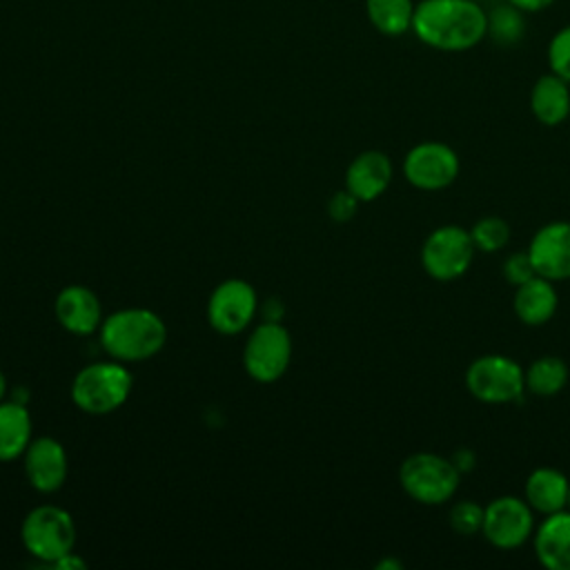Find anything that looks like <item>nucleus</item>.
Returning <instances> with one entry per match:
<instances>
[{"instance_id": "obj_1", "label": "nucleus", "mask_w": 570, "mask_h": 570, "mask_svg": "<svg viewBox=\"0 0 570 570\" xmlns=\"http://www.w3.org/2000/svg\"><path fill=\"white\" fill-rule=\"evenodd\" d=\"M412 33L436 51H470L488 38V11L476 0H421Z\"/></svg>"}, {"instance_id": "obj_2", "label": "nucleus", "mask_w": 570, "mask_h": 570, "mask_svg": "<svg viewBox=\"0 0 570 570\" xmlns=\"http://www.w3.org/2000/svg\"><path fill=\"white\" fill-rule=\"evenodd\" d=\"M98 336L102 350L111 358L120 363H140L165 347L167 325L147 307H127L102 318Z\"/></svg>"}, {"instance_id": "obj_3", "label": "nucleus", "mask_w": 570, "mask_h": 570, "mask_svg": "<svg viewBox=\"0 0 570 570\" xmlns=\"http://www.w3.org/2000/svg\"><path fill=\"white\" fill-rule=\"evenodd\" d=\"M134 379L125 363L98 361L89 363L71 381V401L85 414L102 416L122 407L131 394Z\"/></svg>"}, {"instance_id": "obj_4", "label": "nucleus", "mask_w": 570, "mask_h": 570, "mask_svg": "<svg viewBox=\"0 0 570 570\" xmlns=\"http://www.w3.org/2000/svg\"><path fill=\"white\" fill-rule=\"evenodd\" d=\"M399 483L412 501L421 505H443L456 494L461 472L448 456L414 452L399 465Z\"/></svg>"}, {"instance_id": "obj_5", "label": "nucleus", "mask_w": 570, "mask_h": 570, "mask_svg": "<svg viewBox=\"0 0 570 570\" xmlns=\"http://www.w3.org/2000/svg\"><path fill=\"white\" fill-rule=\"evenodd\" d=\"M20 539L27 552L42 563H56L65 554L73 552L76 523L73 517L60 505L33 508L20 525Z\"/></svg>"}, {"instance_id": "obj_6", "label": "nucleus", "mask_w": 570, "mask_h": 570, "mask_svg": "<svg viewBox=\"0 0 570 570\" xmlns=\"http://www.w3.org/2000/svg\"><path fill=\"white\" fill-rule=\"evenodd\" d=\"M465 387L488 405L514 403L525 394L523 367L505 354L476 356L465 370Z\"/></svg>"}, {"instance_id": "obj_7", "label": "nucleus", "mask_w": 570, "mask_h": 570, "mask_svg": "<svg viewBox=\"0 0 570 570\" xmlns=\"http://www.w3.org/2000/svg\"><path fill=\"white\" fill-rule=\"evenodd\" d=\"M474 254L476 247L472 243L470 229L450 223L428 234V238L421 245L419 261L430 278L454 281L470 269Z\"/></svg>"}, {"instance_id": "obj_8", "label": "nucleus", "mask_w": 570, "mask_h": 570, "mask_svg": "<svg viewBox=\"0 0 570 570\" xmlns=\"http://www.w3.org/2000/svg\"><path fill=\"white\" fill-rule=\"evenodd\" d=\"M292 363V336L278 321H265L249 334L243 350L245 372L258 383L278 381Z\"/></svg>"}, {"instance_id": "obj_9", "label": "nucleus", "mask_w": 570, "mask_h": 570, "mask_svg": "<svg viewBox=\"0 0 570 570\" xmlns=\"http://www.w3.org/2000/svg\"><path fill=\"white\" fill-rule=\"evenodd\" d=\"M534 510L523 497L501 494L485 503L483 514V539L499 550L521 548L534 534Z\"/></svg>"}, {"instance_id": "obj_10", "label": "nucleus", "mask_w": 570, "mask_h": 570, "mask_svg": "<svg viewBox=\"0 0 570 570\" xmlns=\"http://www.w3.org/2000/svg\"><path fill=\"white\" fill-rule=\"evenodd\" d=\"M405 180L421 191H439L450 187L461 171L459 154L441 140L416 142L403 158Z\"/></svg>"}, {"instance_id": "obj_11", "label": "nucleus", "mask_w": 570, "mask_h": 570, "mask_svg": "<svg viewBox=\"0 0 570 570\" xmlns=\"http://www.w3.org/2000/svg\"><path fill=\"white\" fill-rule=\"evenodd\" d=\"M258 312L256 289L243 278H227L218 283L207 303L209 325L225 336L240 334Z\"/></svg>"}, {"instance_id": "obj_12", "label": "nucleus", "mask_w": 570, "mask_h": 570, "mask_svg": "<svg viewBox=\"0 0 570 570\" xmlns=\"http://www.w3.org/2000/svg\"><path fill=\"white\" fill-rule=\"evenodd\" d=\"M525 249L539 276L552 283L570 278V220L546 223Z\"/></svg>"}, {"instance_id": "obj_13", "label": "nucleus", "mask_w": 570, "mask_h": 570, "mask_svg": "<svg viewBox=\"0 0 570 570\" xmlns=\"http://www.w3.org/2000/svg\"><path fill=\"white\" fill-rule=\"evenodd\" d=\"M24 474L33 490L42 494H51L62 488L67 479V452L62 443L53 436H38L31 439L24 454Z\"/></svg>"}, {"instance_id": "obj_14", "label": "nucleus", "mask_w": 570, "mask_h": 570, "mask_svg": "<svg viewBox=\"0 0 570 570\" xmlns=\"http://www.w3.org/2000/svg\"><path fill=\"white\" fill-rule=\"evenodd\" d=\"M53 312L60 327L76 336H89L102 325L100 298L85 285H67L60 289L53 303Z\"/></svg>"}, {"instance_id": "obj_15", "label": "nucleus", "mask_w": 570, "mask_h": 570, "mask_svg": "<svg viewBox=\"0 0 570 570\" xmlns=\"http://www.w3.org/2000/svg\"><path fill=\"white\" fill-rule=\"evenodd\" d=\"M392 178L394 167L390 156L379 149H367L347 165L345 189L352 191L361 203H372L385 194Z\"/></svg>"}, {"instance_id": "obj_16", "label": "nucleus", "mask_w": 570, "mask_h": 570, "mask_svg": "<svg viewBox=\"0 0 570 570\" xmlns=\"http://www.w3.org/2000/svg\"><path fill=\"white\" fill-rule=\"evenodd\" d=\"M539 563L548 570H570V510L546 514L532 534Z\"/></svg>"}, {"instance_id": "obj_17", "label": "nucleus", "mask_w": 570, "mask_h": 570, "mask_svg": "<svg viewBox=\"0 0 570 570\" xmlns=\"http://www.w3.org/2000/svg\"><path fill=\"white\" fill-rule=\"evenodd\" d=\"M559 307V294L552 281L543 276H532L523 285L514 287V298H512V309L517 318L523 325L539 327L552 321Z\"/></svg>"}, {"instance_id": "obj_18", "label": "nucleus", "mask_w": 570, "mask_h": 570, "mask_svg": "<svg viewBox=\"0 0 570 570\" xmlns=\"http://www.w3.org/2000/svg\"><path fill=\"white\" fill-rule=\"evenodd\" d=\"M570 479L550 465L534 468L523 485V499L534 510V514H552L568 508Z\"/></svg>"}, {"instance_id": "obj_19", "label": "nucleus", "mask_w": 570, "mask_h": 570, "mask_svg": "<svg viewBox=\"0 0 570 570\" xmlns=\"http://www.w3.org/2000/svg\"><path fill=\"white\" fill-rule=\"evenodd\" d=\"M530 111L546 127L566 122L570 118V82L554 71L539 76L530 89Z\"/></svg>"}, {"instance_id": "obj_20", "label": "nucleus", "mask_w": 570, "mask_h": 570, "mask_svg": "<svg viewBox=\"0 0 570 570\" xmlns=\"http://www.w3.org/2000/svg\"><path fill=\"white\" fill-rule=\"evenodd\" d=\"M31 414L22 401H0V461H16L31 443Z\"/></svg>"}, {"instance_id": "obj_21", "label": "nucleus", "mask_w": 570, "mask_h": 570, "mask_svg": "<svg viewBox=\"0 0 570 570\" xmlns=\"http://www.w3.org/2000/svg\"><path fill=\"white\" fill-rule=\"evenodd\" d=\"M525 390L534 396L550 399L557 396L570 381V367L561 356L543 354L534 358L525 370Z\"/></svg>"}, {"instance_id": "obj_22", "label": "nucleus", "mask_w": 570, "mask_h": 570, "mask_svg": "<svg viewBox=\"0 0 570 570\" xmlns=\"http://www.w3.org/2000/svg\"><path fill=\"white\" fill-rule=\"evenodd\" d=\"M414 7V0H365L370 24L387 38H399L412 31Z\"/></svg>"}, {"instance_id": "obj_23", "label": "nucleus", "mask_w": 570, "mask_h": 570, "mask_svg": "<svg viewBox=\"0 0 570 570\" xmlns=\"http://www.w3.org/2000/svg\"><path fill=\"white\" fill-rule=\"evenodd\" d=\"M525 20L523 11L510 2H503L488 11V38L501 47H512L523 40Z\"/></svg>"}, {"instance_id": "obj_24", "label": "nucleus", "mask_w": 570, "mask_h": 570, "mask_svg": "<svg viewBox=\"0 0 570 570\" xmlns=\"http://www.w3.org/2000/svg\"><path fill=\"white\" fill-rule=\"evenodd\" d=\"M476 252L494 254L510 243V225L501 216H483L470 227Z\"/></svg>"}, {"instance_id": "obj_25", "label": "nucleus", "mask_w": 570, "mask_h": 570, "mask_svg": "<svg viewBox=\"0 0 570 570\" xmlns=\"http://www.w3.org/2000/svg\"><path fill=\"white\" fill-rule=\"evenodd\" d=\"M483 514H485V505H481L472 499H461L450 508L448 521L456 534L474 537V534H481Z\"/></svg>"}, {"instance_id": "obj_26", "label": "nucleus", "mask_w": 570, "mask_h": 570, "mask_svg": "<svg viewBox=\"0 0 570 570\" xmlns=\"http://www.w3.org/2000/svg\"><path fill=\"white\" fill-rule=\"evenodd\" d=\"M548 67L570 82V22L563 24L548 42Z\"/></svg>"}, {"instance_id": "obj_27", "label": "nucleus", "mask_w": 570, "mask_h": 570, "mask_svg": "<svg viewBox=\"0 0 570 570\" xmlns=\"http://www.w3.org/2000/svg\"><path fill=\"white\" fill-rule=\"evenodd\" d=\"M501 272H503L505 283L512 285V287H519V285H523L525 281H530L532 276H537L528 249L508 254L505 261H503V265H501Z\"/></svg>"}, {"instance_id": "obj_28", "label": "nucleus", "mask_w": 570, "mask_h": 570, "mask_svg": "<svg viewBox=\"0 0 570 570\" xmlns=\"http://www.w3.org/2000/svg\"><path fill=\"white\" fill-rule=\"evenodd\" d=\"M358 205H361V200L352 191L341 189V191L332 194V198L327 203V214L336 223H347V220H352L356 216Z\"/></svg>"}, {"instance_id": "obj_29", "label": "nucleus", "mask_w": 570, "mask_h": 570, "mask_svg": "<svg viewBox=\"0 0 570 570\" xmlns=\"http://www.w3.org/2000/svg\"><path fill=\"white\" fill-rule=\"evenodd\" d=\"M452 463L456 465V470L461 472V474H468L470 470H474V463H476V456H474V452L472 450H468V448H461V450H456L452 456Z\"/></svg>"}, {"instance_id": "obj_30", "label": "nucleus", "mask_w": 570, "mask_h": 570, "mask_svg": "<svg viewBox=\"0 0 570 570\" xmlns=\"http://www.w3.org/2000/svg\"><path fill=\"white\" fill-rule=\"evenodd\" d=\"M510 4H514L517 9H521L523 13H539L543 9H548L550 4H554L557 0H505Z\"/></svg>"}, {"instance_id": "obj_31", "label": "nucleus", "mask_w": 570, "mask_h": 570, "mask_svg": "<svg viewBox=\"0 0 570 570\" xmlns=\"http://www.w3.org/2000/svg\"><path fill=\"white\" fill-rule=\"evenodd\" d=\"M53 566H56V568H62V570H69V568H85L87 563H85L78 554L69 552V554H65L62 559H58Z\"/></svg>"}, {"instance_id": "obj_32", "label": "nucleus", "mask_w": 570, "mask_h": 570, "mask_svg": "<svg viewBox=\"0 0 570 570\" xmlns=\"http://www.w3.org/2000/svg\"><path fill=\"white\" fill-rule=\"evenodd\" d=\"M403 566H401V561H396V559H383V561H379L376 563V570H401Z\"/></svg>"}, {"instance_id": "obj_33", "label": "nucleus", "mask_w": 570, "mask_h": 570, "mask_svg": "<svg viewBox=\"0 0 570 570\" xmlns=\"http://www.w3.org/2000/svg\"><path fill=\"white\" fill-rule=\"evenodd\" d=\"M4 394H7V376L0 370V401H4Z\"/></svg>"}, {"instance_id": "obj_34", "label": "nucleus", "mask_w": 570, "mask_h": 570, "mask_svg": "<svg viewBox=\"0 0 570 570\" xmlns=\"http://www.w3.org/2000/svg\"><path fill=\"white\" fill-rule=\"evenodd\" d=\"M568 510H570V494H568Z\"/></svg>"}, {"instance_id": "obj_35", "label": "nucleus", "mask_w": 570, "mask_h": 570, "mask_svg": "<svg viewBox=\"0 0 570 570\" xmlns=\"http://www.w3.org/2000/svg\"><path fill=\"white\" fill-rule=\"evenodd\" d=\"M568 120H570V118H568Z\"/></svg>"}]
</instances>
